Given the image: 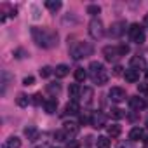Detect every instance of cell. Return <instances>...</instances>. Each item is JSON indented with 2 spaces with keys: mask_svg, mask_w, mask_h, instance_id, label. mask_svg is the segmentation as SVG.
<instances>
[{
  "mask_svg": "<svg viewBox=\"0 0 148 148\" xmlns=\"http://www.w3.org/2000/svg\"><path fill=\"white\" fill-rule=\"evenodd\" d=\"M32 37L35 44L42 49H51L58 44V33L49 28H32Z\"/></svg>",
  "mask_w": 148,
  "mask_h": 148,
  "instance_id": "cell-1",
  "label": "cell"
},
{
  "mask_svg": "<svg viewBox=\"0 0 148 148\" xmlns=\"http://www.w3.org/2000/svg\"><path fill=\"white\" fill-rule=\"evenodd\" d=\"M89 77L94 84L98 86H105L108 82V73L105 70V64L99 63V61H92L89 64Z\"/></svg>",
  "mask_w": 148,
  "mask_h": 148,
  "instance_id": "cell-2",
  "label": "cell"
},
{
  "mask_svg": "<svg viewBox=\"0 0 148 148\" xmlns=\"http://www.w3.org/2000/svg\"><path fill=\"white\" fill-rule=\"evenodd\" d=\"M92 54V45L89 42H75L70 47V56L73 59H84Z\"/></svg>",
  "mask_w": 148,
  "mask_h": 148,
  "instance_id": "cell-3",
  "label": "cell"
},
{
  "mask_svg": "<svg viewBox=\"0 0 148 148\" xmlns=\"http://www.w3.org/2000/svg\"><path fill=\"white\" fill-rule=\"evenodd\" d=\"M129 38H131V42H134V44H145V30H143V26L141 25H138V23H132L131 26H129Z\"/></svg>",
  "mask_w": 148,
  "mask_h": 148,
  "instance_id": "cell-4",
  "label": "cell"
},
{
  "mask_svg": "<svg viewBox=\"0 0 148 148\" xmlns=\"http://www.w3.org/2000/svg\"><path fill=\"white\" fill-rule=\"evenodd\" d=\"M103 33H105L103 21H101V19H98V18H92V19H91V23H89V35H91L94 40H98V38H101V37H103Z\"/></svg>",
  "mask_w": 148,
  "mask_h": 148,
  "instance_id": "cell-5",
  "label": "cell"
},
{
  "mask_svg": "<svg viewBox=\"0 0 148 148\" xmlns=\"http://www.w3.org/2000/svg\"><path fill=\"white\" fill-rule=\"evenodd\" d=\"M108 98H110L113 103H122V101L127 98V94H125V91H124L122 87H112V89L108 91Z\"/></svg>",
  "mask_w": 148,
  "mask_h": 148,
  "instance_id": "cell-6",
  "label": "cell"
},
{
  "mask_svg": "<svg viewBox=\"0 0 148 148\" xmlns=\"http://www.w3.org/2000/svg\"><path fill=\"white\" fill-rule=\"evenodd\" d=\"M91 125H92L94 129H103V127L106 125V115L101 113V112H94V113L91 115Z\"/></svg>",
  "mask_w": 148,
  "mask_h": 148,
  "instance_id": "cell-7",
  "label": "cell"
},
{
  "mask_svg": "<svg viewBox=\"0 0 148 148\" xmlns=\"http://www.w3.org/2000/svg\"><path fill=\"white\" fill-rule=\"evenodd\" d=\"M103 56H105V59L106 61H117L119 58H120V52H119V47H115V45H106L105 49H103Z\"/></svg>",
  "mask_w": 148,
  "mask_h": 148,
  "instance_id": "cell-8",
  "label": "cell"
},
{
  "mask_svg": "<svg viewBox=\"0 0 148 148\" xmlns=\"http://www.w3.org/2000/svg\"><path fill=\"white\" fill-rule=\"evenodd\" d=\"M124 32H125V23H124V21H117V23H113V25L110 26L108 35H110L112 38H119Z\"/></svg>",
  "mask_w": 148,
  "mask_h": 148,
  "instance_id": "cell-9",
  "label": "cell"
},
{
  "mask_svg": "<svg viewBox=\"0 0 148 148\" xmlns=\"http://www.w3.org/2000/svg\"><path fill=\"white\" fill-rule=\"evenodd\" d=\"M129 66H131L132 70H136V71L146 70V61H145V58H141V56H132L131 61H129Z\"/></svg>",
  "mask_w": 148,
  "mask_h": 148,
  "instance_id": "cell-10",
  "label": "cell"
},
{
  "mask_svg": "<svg viewBox=\"0 0 148 148\" xmlns=\"http://www.w3.org/2000/svg\"><path fill=\"white\" fill-rule=\"evenodd\" d=\"M63 131H64L66 136L71 139L73 136L79 134V124H75V122H64V124H63Z\"/></svg>",
  "mask_w": 148,
  "mask_h": 148,
  "instance_id": "cell-11",
  "label": "cell"
},
{
  "mask_svg": "<svg viewBox=\"0 0 148 148\" xmlns=\"http://www.w3.org/2000/svg\"><path fill=\"white\" fill-rule=\"evenodd\" d=\"M129 106H131L132 110L139 112V110H143V108L146 106V101H145L143 98H139V96H132V98H129Z\"/></svg>",
  "mask_w": 148,
  "mask_h": 148,
  "instance_id": "cell-12",
  "label": "cell"
},
{
  "mask_svg": "<svg viewBox=\"0 0 148 148\" xmlns=\"http://www.w3.org/2000/svg\"><path fill=\"white\" fill-rule=\"evenodd\" d=\"M64 112H66L68 115H77V113L80 112L79 101H77V99H70V101L66 103V106H64Z\"/></svg>",
  "mask_w": 148,
  "mask_h": 148,
  "instance_id": "cell-13",
  "label": "cell"
},
{
  "mask_svg": "<svg viewBox=\"0 0 148 148\" xmlns=\"http://www.w3.org/2000/svg\"><path fill=\"white\" fill-rule=\"evenodd\" d=\"M129 139L131 141H143L145 139V131L141 129V127H132L131 129V132H129Z\"/></svg>",
  "mask_w": 148,
  "mask_h": 148,
  "instance_id": "cell-14",
  "label": "cell"
},
{
  "mask_svg": "<svg viewBox=\"0 0 148 148\" xmlns=\"http://www.w3.org/2000/svg\"><path fill=\"white\" fill-rule=\"evenodd\" d=\"M124 77H125V80H127L129 84H134V82H138V80H139V71H136V70L129 68V70H125V71H124Z\"/></svg>",
  "mask_w": 148,
  "mask_h": 148,
  "instance_id": "cell-15",
  "label": "cell"
},
{
  "mask_svg": "<svg viewBox=\"0 0 148 148\" xmlns=\"http://www.w3.org/2000/svg\"><path fill=\"white\" fill-rule=\"evenodd\" d=\"M80 96H82L84 105H86V106H89V105L92 103V96H94V92H92V89H91V87H84Z\"/></svg>",
  "mask_w": 148,
  "mask_h": 148,
  "instance_id": "cell-16",
  "label": "cell"
},
{
  "mask_svg": "<svg viewBox=\"0 0 148 148\" xmlns=\"http://www.w3.org/2000/svg\"><path fill=\"white\" fill-rule=\"evenodd\" d=\"M44 110H45L47 113H56V110H58V99H54V98L45 99V103H44Z\"/></svg>",
  "mask_w": 148,
  "mask_h": 148,
  "instance_id": "cell-17",
  "label": "cell"
},
{
  "mask_svg": "<svg viewBox=\"0 0 148 148\" xmlns=\"http://www.w3.org/2000/svg\"><path fill=\"white\" fill-rule=\"evenodd\" d=\"M70 73V68L66 66V64H58L56 68H54V75L58 77V79H63V77H66Z\"/></svg>",
  "mask_w": 148,
  "mask_h": 148,
  "instance_id": "cell-18",
  "label": "cell"
},
{
  "mask_svg": "<svg viewBox=\"0 0 148 148\" xmlns=\"http://www.w3.org/2000/svg\"><path fill=\"white\" fill-rule=\"evenodd\" d=\"M2 148H21V139H19L18 136H12V138H9V139L4 143Z\"/></svg>",
  "mask_w": 148,
  "mask_h": 148,
  "instance_id": "cell-19",
  "label": "cell"
},
{
  "mask_svg": "<svg viewBox=\"0 0 148 148\" xmlns=\"http://www.w3.org/2000/svg\"><path fill=\"white\" fill-rule=\"evenodd\" d=\"M68 94H70V99H77L80 94H82V89L79 84H71L70 89H68Z\"/></svg>",
  "mask_w": 148,
  "mask_h": 148,
  "instance_id": "cell-20",
  "label": "cell"
},
{
  "mask_svg": "<svg viewBox=\"0 0 148 148\" xmlns=\"http://www.w3.org/2000/svg\"><path fill=\"white\" fill-rule=\"evenodd\" d=\"M16 103H18V106H21V108H26V106L32 103V98L21 92V94H18V98H16Z\"/></svg>",
  "mask_w": 148,
  "mask_h": 148,
  "instance_id": "cell-21",
  "label": "cell"
},
{
  "mask_svg": "<svg viewBox=\"0 0 148 148\" xmlns=\"http://www.w3.org/2000/svg\"><path fill=\"white\" fill-rule=\"evenodd\" d=\"M106 131H108V136H110V138H117V136H120L122 127H120L119 124H112V125L106 127Z\"/></svg>",
  "mask_w": 148,
  "mask_h": 148,
  "instance_id": "cell-22",
  "label": "cell"
},
{
  "mask_svg": "<svg viewBox=\"0 0 148 148\" xmlns=\"http://www.w3.org/2000/svg\"><path fill=\"white\" fill-rule=\"evenodd\" d=\"M45 7H47L51 12H56V11L61 9V2H59V0H47V2H45Z\"/></svg>",
  "mask_w": 148,
  "mask_h": 148,
  "instance_id": "cell-23",
  "label": "cell"
},
{
  "mask_svg": "<svg viewBox=\"0 0 148 148\" xmlns=\"http://www.w3.org/2000/svg\"><path fill=\"white\" fill-rule=\"evenodd\" d=\"M25 134L28 136V139H30V141H35V139L38 138V131H37L33 125H28V127L25 129Z\"/></svg>",
  "mask_w": 148,
  "mask_h": 148,
  "instance_id": "cell-24",
  "label": "cell"
},
{
  "mask_svg": "<svg viewBox=\"0 0 148 148\" xmlns=\"http://www.w3.org/2000/svg\"><path fill=\"white\" fill-rule=\"evenodd\" d=\"M87 75H89V73H87L84 68H77V70H75V80H77V82H84V80L87 79Z\"/></svg>",
  "mask_w": 148,
  "mask_h": 148,
  "instance_id": "cell-25",
  "label": "cell"
},
{
  "mask_svg": "<svg viewBox=\"0 0 148 148\" xmlns=\"http://www.w3.org/2000/svg\"><path fill=\"white\" fill-rule=\"evenodd\" d=\"M96 146H98V148H110V139H108L106 136H99V138L96 139Z\"/></svg>",
  "mask_w": 148,
  "mask_h": 148,
  "instance_id": "cell-26",
  "label": "cell"
},
{
  "mask_svg": "<svg viewBox=\"0 0 148 148\" xmlns=\"http://www.w3.org/2000/svg\"><path fill=\"white\" fill-rule=\"evenodd\" d=\"M124 110H120V108H112L110 110V117L112 119H115V120H120V119H124Z\"/></svg>",
  "mask_w": 148,
  "mask_h": 148,
  "instance_id": "cell-27",
  "label": "cell"
},
{
  "mask_svg": "<svg viewBox=\"0 0 148 148\" xmlns=\"http://www.w3.org/2000/svg\"><path fill=\"white\" fill-rule=\"evenodd\" d=\"M47 91L51 92V94H59L61 92V86L59 84H56V82H52V84H47Z\"/></svg>",
  "mask_w": 148,
  "mask_h": 148,
  "instance_id": "cell-28",
  "label": "cell"
},
{
  "mask_svg": "<svg viewBox=\"0 0 148 148\" xmlns=\"http://www.w3.org/2000/svg\"><path fill=\"white\" fill-rule=\"evenodd\" d=\"M51 73H52V68H51V66H42V68H40V77H42V79H47Z\"/></svg>",
  "mask_w": 148,
  "mask_h": 148,
  "instance_id": "cell-29",
  "label": "cell"
},
{
  "mask_svg": "<svg viewBox=\"0 0 148 148\" xmlns=\"http://www.w3.org/2000/svg\"><path fill=\"white\" fill-rule=\"evenodd\" d=\"M99 12H101V7H99V5H87V14L96 16V14H99Z\"/></svg>",
  "mask_w": 148,
  "mask_h": 148,
  "instance_id": "cell-30",
  "label": "cell"
},
{
  "mask_svg": "<svg viewBox=\"0 0 148 148\" xmlns=\"http://www.w3.org/2000/svg\"><path fill=\"white\" fill-rule=\"evenodd\" d=\"M32 103H33V105H44L45 101L42 99V94H40V92H37V94H33V96H32Z\"/></svg>",
  "mask_w": 148,
  "mask_h": 148,
  "instance_id": "cell-31",
  "label": "cell"
},
{
  "mask_svg": "<svg viewBox=\"0 0 148 148\" xmlns=\"http://www.w3.org/2000/svg\"><path fill=\"white\" fill-rule=\"evenodd\" d=\"M119 52H120V56H125V54H129V45H125V44H120V45H119Z\"/></svg>",
  "mask_w": 148,
  "mask_h": 148,
  "instance_id": "cell-32",
  "label": "cell"
},
{
  "mask_svg": "<svg viewBox=\"0 0 148 148\" xmlns=\"http://www.w3.org/2000/svg\"><path fill=\"white\" fill-rule=\"evenodd\" d=\"M33 84H35V79H33L32 75H30V77H25V79H23V86H26V87H28V86H33Z\"/></svg>",
  "mask_w": 148,
  "mask_h": 148,
  "instance_id": "cell-33",
  "label": "cell"
},
{
  "mask_svg": "<svg viewBox=\"0 0 148 148\" xmlns=\"http://www.w3.org/2000/svg\"><path fill=\"white\" fill-rule=\"evenodd\" d=\"M138 91H139L141 94L148 96V84H139V86H138Z\"/></svg>",
  "mask_w": 148,
  "mask_h": 148,
  "instance_id": "cell-34",
  "label": "cell"
},
{
  "mask_svg": "<svg viewBox=\"0 0 148 148\" xmlns=\"http://www.w3.org/2000/svg\"><path fill=\"white\" fill-rule=\"evenodd\" d=\"M117 148H132V141H120Z\"/></svg>",
  "mask_w": 148,
  "mask_h": 148,
  "instance_id": "cell-35",
  "label": "cell"
},
{
  "mask_svg": "<svg viewBox=\"0 0 148 148\" xmlns=\"http://www.w3.org/2000/svg\"><path fill=\"white\" fill-rule=\"evenodd\" d=\"M122 70H124V68H122L120 64H117V66L113 68V75H115V77H117V75H122V73H124Z\"/></svg>",
  "mask_w": 148,
  "mask_h": 148,
  "instance_id": "cell-36",
  "label": "cell"
},
{
  "mask_svg": "<svg viewBox=\"0 0 148 148\" xmlns=\"http://www.w3.org/2000/svg\"><path fill=\"white\" fill-rule=\"evenodd\" d=\"M25 54H26V52H25L23 49H18V51H16V58H25Z\"/></svg>",
  "mask_w": 148,
  "mask_h": 148,
  "instance_id": "cell-37",
  "label": "cell"
},
{
  "mask_svg": "<svg viewBox=\"0 0 148 148\" xmlns=\"http://www.w3.org/2000/svg\"><path fill=\"white\" fill-rule=\"evenodd\" d=\"M145 25H146V28H148V14L145 16Z\"/></svg>",
  "mask_w": 148,
  "mask_h": 148,
  "instance_id": "cell-38",
  "label": "cell"
},
{
  "mask_svg": "<svg viewBox=\"0 0 148 148\" xmlns=\"http://www.w3.org/2000/svg\"><path fill=\"white\" fill-rule=\"evenodd\" d=\"M145 75H146V79H148V70H146V71H145Z\"/></svg>",
  "mask_w": 148,
  "mask_h": 148,
  "instance_id": "cell-39",
  "label": "cell"
},
{
  "mask_svg": "<svg viewBox=\"0 0 148 148\" xmlns=\"http://www.w3.org/2000/svg\"><path fill=\"white\" fill-rule=\"evenodd\" d=\"M146 127H148V119H146Z\"/></svg>",
  "mask_w": 148,
  "mask_h": 148,
  "instance_id": "cell-40",
  "label": "cell"
}]
</instances>
